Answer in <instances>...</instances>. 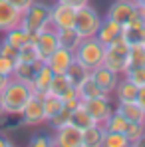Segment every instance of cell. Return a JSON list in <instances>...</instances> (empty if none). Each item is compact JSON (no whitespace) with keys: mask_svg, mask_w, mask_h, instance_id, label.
Returning <instances> with one entry per match:
<instances>
[{"mask_svg":"<svg viewBox=\"0 0 145 147\" xmlns=\"http://www.w3.org/2000/svg\"><path fill=\"white\" fill-rule=\"evenodd\" d=\"M20 18H22V12H18L10 2L6 0H0V32H8L12 28L20 24Z\"/></svg>","mask_w":145,"mask_h":147,"instance_id":"2e32d148","label":"cell"},{"mask_svg":"<svg viewBox=\"0 0 145 147\" xmlns=\"http://www.w3.org/2000/svg\"><path fill=\"white\" fill-rule=\"evenodd\" d=\"M4 117H6V111H4V103H2V96H0V123Z\"/></svg>","mask_w":145,"mask_h":147,"instance_id":"f6af8a7d","label":"cell"},{"mask_svg":"<svg viewBox=\"0 0 145 147\" xmlns=\"http://www.w3.org/2000/svg\"><path fill=\"white\" fill-rule=\"evenodd\" d=\"M139 14H141V18L145 20V4H143V6H139Z\"/></svg>","mask_w":145,"mask_h":147,"instance_id":"bcb514c9","label":"cell"},{"mask_svg":"<svg viewBox=\"0 0 145 147\" xmlns=\"http://www.w3.org/2000/svg\"><path fill=\"white\" fill-rule=\"evenodd\" d=\"M34 46L38 50V58L40 62H46L52 52L60 48V42H58V32L56 30H44V32H38L36 34V40H34Z\"/></svg>","mask_w":145,"mask_h":147,"instance_id":"30bf717a","label":"cell"},{"mask_svg":"<svg viewBox=\"0 0 145 147\" xmlns=\"http://www.w3.org/2000/svg\"><path fill=\"white\" fill-rule=\"evenodd\" d=\"M58 2H64V4H68V6H72V8H80V6L88 4L90 0H58Z\"/></svg>","mask_w":145,"mask_h":147,"instance_id":"ab89813d","label":"cell"},{"mask_svg":"<svg viewBox=\"0 0 145 147\" xmlns=\"http://www.w3.org/2000/svg\"><path fill=\"white\" fill-rule=\"evenodd\" d=\"M58 32V42H60V46L66 50H70V52H76V48L82 44V36H80V32L76 30V28H60V30H56Z\"/></svg>","mask_w":145,"mask_h":147,"instance_id":"ffe728a7","label":"cell"},{"mask_svg":"<svg viewBox=\"0 0 145 147\" xmlns=\"http://www.w3.org/2000/svg\"><path fill=\"white\" fill-rule=\"evenodd\" d=\"M139 66H145V44H135V46H129L127 70H129V68H139Z\"/></svg>","mask_w":145,"mask_h":147,"instance_id":"83f0119b","label":"cell"},{"mask_svg":"<svg viewBox=\"0 0 145 147\" xmlns=\"http://www.w3.org/2000/svg\"><path fill=\"white\" fill-rule=\"evenodd\" d=\"M135 101H137V103H139V105L145 109V86L137 90V98H135Z\"/></svg>","mask_w":145,"mask_h":147,"instance_id":"b9f144b4","label":"cell"},{"mask_svg":"<svg viewBox=\"0 0 145 147\" xmlns=\"http://www.w3.org/2000/svg\"><path fill=\"white\" fill-rule=\"evenodd\" d=\"M42 64H44V62H34V64H30V62H20V60H16V66H14V74H12V78L30 84V82L34 80L36 70H38Z\"/></svg>","mask_w":145,"mask_h":147,"instance_id":"7402d4cb","label":"cell"},{"mask_svg":"<svg viewBox=\"0 0 145 147\" xmlns=\"http://www.w3.org/2000/svg\"><path fill=\"white\" fill-rule=\"evenodd\" d=\"M101 147H131V145H129V139L125 137V133H119V131H105V133H103Z\"/></svg>","mask_w":145,"mask_h":147,"instance_id":"f1b7e54d","label":"cell"},{"mask_svg":"<svg viewBox=\"0 0 145 147\" xmlns=\"http://www.w3.org/2000/svg\"><path fill=\"white\" fill-rule=\"evenodd\" d=\"M6 2H10V4H12V6L18 10V12H24L26 8H28V6L34 2V0H6Z\"/></svg>","mask_w":145,"mask_h":147,"instance_id":"f35d334b","label":"cell"},{"mask_svg":"<svg viewBox=\"0 0 145 147\" xmlns=\"http://www.w3.org/2000/svg\"><path fill=\"white\" fill-rule=\"evenodd\" d=\"M133 2H135L137 6H143V4H145V0H133Z\"/></svg>","mask_w":145,"mask_h":147,"instance_id":"7dc6e473","label":"cell"},{"mask_svg":"<svg viewBox=\"0 0 145 147\" xmlns=\"http://www.w3.org/2000/svg\"><path fill=\"white\" fill-rule=\"evenodd\" d=\"M101 24V18H99V12H97L94 6L84 4L80 8H76V22H74V28L80 32L82 38H92L97 34V28Z\"/></svg>","mask_w":145,"mask_h":147,"instance_id":"277c9868","label":"cell"},{"mask_svg":"<svg viewBox=\"0 0 145 147\" xmlns=\"http://www.w3.org/2000/svg\"><path fill=\"white\" fill-rule=\"evenodd\" d=\"M82 103H84V107L90 111V115L96 119V123H99V125H103V121L115 111V105L111 103V99H109L107 94H103V96H99V98L84 99Z\"/></svg>","mask_w":145,"mask_h":147,"instance_id":"ba28073f","label":"cell"},{"mask_svg":"<svg viewBox=\"0 0 145 147\" xmlns=\"http://www.w3.org/2000/svg\"><path fill=\"white\" fill-rule=\"evenodd\" d=\"M14 66H16V60L6 58V56H2V54H0V74H4V76L12 78V74H14Z\"/></svg>","mask_w":145,"mask_h":147,"instance_id":"d590c367","label":"cell"},{"mask_svg":"<svg viewBox=\"0 0 145 147\" xmlns=\"http://www.w3.org/2000/svg\"><path fill=\"white\" fill-rule=\"evenodd\" d=\"M74 58L92 72V70H96L97 66H101L103 60H105V44H101L96 36L84 38L82 44L74 52Z\"/></svg>","mask_w":145,"mask_h":147,"instance_id":"7a4b0ae2","label":"cell"},{"mask_svg":"<svg viewBox=\"0 0 145 147\" xmlns=\"http://www.w3.org/2000/svg\"><path fill=\"white\" fill-rule=\"evenodd\" d=\"M12 46H16V48L20 50L24 44H28V42H34L36 40V34H32V32H28L24 26H16V28H12V30H8L6 32V36H4Z\"/></svg>","mask_w":145,"mask_h":147,"instance_id":"44dd1931","label":"cell"},{"mask_svg":"<svg viewBox=\"0 0 145 147\" xmlns=\"http://www.w3.org/2000/svg\"><path fill=\"white\" fill-rule=\"evenodd\" d=\"M139 16V6L133 0H115L107 8V18L115 20L117 24H127L131 18Z\"/></svg>","mask_w":145,"mask_h":147,"instance_id":"9c48e42d","label":"cell"},{"mask_svg":"<svg viewBox=\"0 0 145 147\" xmlns=\"http://www.w3.org/2000/svg\"><path fill=\"white\" fill-rule=\"evenodd\" d=\"M72 121V111L68 109V107H62L54 117H50L46 123H50V127L52 129H58V127H62V125H66V123Z\"/></svg>","mask_w":145,"mask_h":147,"instance_id":"836d02e7","label":"cell"},{"mask_svg":"<svg viewBox=\"0 0 145 147\" xmlns=\"http://www.w3.org/2000/svg\"><path fill=\"white\" fill-rule=\"evenodd\" d=\"M82 133H84V147H101L105 129H103V125L96 123V125L82 129Z\"/></svg>","mask_w":145,"mask_h":147,"instance_id":"cb8c5ba5","label":"cell"},{"mask_svg":"<svg viewBox=\"0 0 145 147\" xmlns=\"http://www.w3.org/2000/svg\"><path fill=\"white\" fill-rule=\"evenodd\" d=\"M16 60H20V62H30V64L40 62L38 50H36V46H34V42H28V44H24L22 48L18 50V58H16Z\"/></svg>","mask_w":145,"mask_h":147,"instance_id":"d6a6232c","label":"cell"},{"mask_svg":"<svg viewBox=\"0 0 145 147\" xmlns=\"http://www.w3.org/2000/svg\"><path fill=\"white\" fill-rule=\"evenodd\" d=\"M123 76H125V78H129L137 88H143V86H145V66H139V68H129V70H125Z\"/></svg>","mask_w":145,"mask_h":147,"instance_id":"e575fe53","label":"cell"},{"mask_svg":"<svg viewBox=\"0 0 145 147\" xmlns=\"http://www.w3.org/2000/svg\"><path fill=\"white\" fill-rule=\"evenodd\" d=\"M50 18H52V22L56 26V30H60V28H72L74 22H76V8L56 0L50 6Z\"/></svg>","mask_w":145,"mask_h":147,"instance_id":"8fae6325","label":"cell"},{"mask_svg":"<svg viewBox=\"0 0 145 147\" xmlns=\"http://www.w3.org/2000/svg\"><path fill=\"white\" fill-rule=\"evenodd\" d=\"M72 123L76 127H80V129H86V127H90V125H96V119L90 115V111L84 107V103H80L72 111Z\"/></svg>","mask_w":145,"mask_h":147,"instance_id":"4316f807","label":"cell"},{"mask_svg":"<svg viewBox=\"0 0 145 147\" xmlns=\"http://www.w3.org/2000/svg\"><path fill=\"white\" fill-rule=\"evenodd\" d=\"M42 101H44V113H46V121H48L50 117H54L62 107H64V101L60 98H56V96H50V94H46L44 98H42Z\"/></svg>","mask_w":145,"mask_h":147,"instance_id":"1f68e13d","label":"cell"},{"mask_svg":"<svg viewBox=\"0 0 145 147\" xmlns=\"http://www.w3.org/2000/svg\"><path fill=\"white\" fill-rule=\"evenodd\" d=\"M121 38L129 44V46H135V44H145V20L139 16L131 18L127 24L121 26Z\"/></svg>","mask_w":145,"mask_h":147,"instance_id":"7c38bea8","label":"cell"},{"mask_svg":"<svg viewBox=\"0 0 145 147\" xmlns=\"http://www.w3.org/2000/svg\"><path fill=\"white\" fill-rule=\"evenodd\" d=\"M127 56H129V44L119 36V38H115L113 42H109L105 46L103 66H107L115 74H125V70H127Z\"/></svg>","mask_w":145,"mask_h":147,"instance_id":"3957f363","label":"cell"},{"mask_svg":"<svg viewBox=\"0 0 145 147\" xmlns=\"http://www.w3.org/2000/svg\"><path fill=\"white\" fill-rule=\"evenodd\" d=\"M8 82H10V78H8V76H4V74H0V94L4 92V88L8 86Z\"/></svg>","mask_w":145,"mask_h":147,"instance_id":"ee69618b","label":"cell"},{"mask_svg":"<svg viewBox=\"0 0 145 147\" xmlns=\"http://www.w3.org/2000/svg\"><path fill=\"white\" fill-rule=\"evenodd\" d=\"M121 36V24H117L115 20H111V18H101V24L97 28V34L96 38L101 42V44H109V42H113L115 38H119Z\"/></svg>","mask_w":145,"mask_h":147,"instance_id":"e0dca14e","label":"cell"},{"mask_svg":"<svg viewBox=\"0 0 145 147\" xmlns=\"http://www.w3.org/2000/svg\"><path fill=\"white\" fill-rule=\"evenodd\" d=\"M30 147H54L52 143V135H34L30 137Z\"/></svg>","mask_w":145,"mask_h":147,"instance_id":"74e56055","label":"cell"},{"mask_svg":"<svg viewBox=\"0 0 145 147\" xmlns=\"http://www.w3.org/2000/svg\"><path fill=\"white\" fill-rule=\"evenodd\" d=\"M125 137L129 139V145H141L145 141V123L143 121H129L125 129Z\"/></svg>","mask_w":145,"mask_h":147,"instance_id":"484cf974","label":"cell"},{"mask_svg":"<svg viewBox=\"0 0 145 147\" xmlns=\"http://www.w3.org/2000/svg\"><path fill=\"white\" fill-rule=\"evenodd\" d=\"M92 78L96 80V84L101 88V92L103 94H113V90H115V86H117V82H119V74H115L113 70H109L107 66H97L96 70H92Z\"/></svg>","mask_w":145,"mask_h":147,"instance_id":"4fadbf2b","label":"cell"},{"mask_svg":"<svg viewBox=\"0 0 145 147\" xmlns=\"http://www.w3.org/2000/svg\"><path fill=\"white\" fill-rule=\"evenodd\" d=\"M0 54H2V56H6V58L16 60V58H18V48H16V46H12V44L4 38V40L0 42Z\"/></svg>","mask_w":145,"mask_h":147,"instance_id":"8d00e7d4","label":"cell"},{"mask_svg":"<svg viewBox=\"0 0 145 147\" xmlns=\"http://www.w3.org/2000/svg\"><path fill=\"white\" fill-rule=\"evenodd\" d=\"M137 86L129 80V78H119V82H117V86H115V90H113V94H115V99L117 101H129V99H135L137 98Z\"/></svg>","mask_w":145,"mask_h":147,"instance_id":"603a6c76","label":"cell"},{"mask_svg":"<svg viewBox=\"0 0 145 147\" xmlns=\"http://www.w3.org/2000/svg\"><path fill=\"white\" fill-rule=\"evenodd\" d=\"M80 103H82V99H80V98H74V99H68V101H64V107H68L70 111H74V109H76Z\"/></svg>","mask_w":145,"mask_h":147,"instance_id":"60d3db41","label":"cell"},{"mask_svg":"<svg viewBox=\"0 0 145 147\" xmlns=\"http://www.w3.org/2000/svg\"><path fill=\"white\" fill-rule=\"evenodd\" d=\"M54 147H84V133L80 127H76L72 121L54 129L52 135Z\"/></svg>","mask_w":145,"mask_h":147,"instance_id":"8992f818","label":"cell"},{"mask_svg":"<svg viewBox=\"0 0 145 147\" xmlns=\"http://www.w3.org/2000/svg\"><path fill=\"white\" fill-rule=\"evenodd\" d=\"M0 96H2V103H4L6 115H20L22 109H24V105L28 103V99L32 98L34 94H32L30 84L10 78L8 86L4 88V92Z\"/></svg>","mask_w":145,"mask_h":147,"instance_id":"6da1fadb","label":"cell"},{"mask_svg":"<svg viewBox=\"0 0 145 147\" xmlns=\"http://www.w3.org/2000/svg\"><path fill=\"white\" fill-rule=\"evenodd\" d=\"M76 90H78V96H80L82 101H84V99H92V98H99V96H103L101 88L97 86L96 80L92 78V72L88 74L78 86H76Z\"/></svg>","mask_w":145,"mask_h":147,"instance_id":"d6986e66","label":"cell"},{"mask_svg":"<svg viewBox=\"0 0 145 147\" xmlns=\"http://www.w3.org/2000/svg\"><path fill=\"white\" fill-rule=\"evenodd\" d=\"M88 74H90V70H88L84 64H80L78 60H74L72 64H70V68L66 70V76H68V80L72 82V86H78Z\"/></svg>","mask_w":145,"mask_h":147,"instance_id":"4dcf8cb0","label":"cell"},{"mask_svg":"<svg viewBox=\"0 0 145 147\" xmlns=\"http://www.w3.org/2000/svg\"><path fill=\"white\" fill-rule=\"evenodd\" d=\"M12 145H14V141L6 133H0V147H12Z\"/></svg>","mask_w":145,"mask_h":147,"instance_id":"7bdbcfd3","label":"cell"},{"mask_svg":"<svg viewBox=\"0 0 145 147\" xmlns=\"http://www.w3.org/2000/svg\"><path fill=\"white\" fill-rule=\"evenodd\" d=\"M127 119L121 115V113H117V111H113L105 121H103V129L105 131H119V133H125V129H127Z\"/></svg>","mask_w":145,"mask_h":147,"instance_id":"f546056e","label":"cell"},{"mask_svg":"<svg viewBox=\"0 0 145 147\" xmlns=\"http://www.w3.org/2000/svg\"><path fill=\"white\" fill-rule=\"evenodd\" d=\"M74 60H76L74 58V52H70V50L60 46L56 52H52V56L46 60V64H48V68L54 74H66V70L70 68V64H72Z\"/></svg>","mask_w":145,"mask_h":147,"instance_id":"9a60e30c","label":"cell"},{"mask_svg":"<svg viewBox=\"0 0 145 147\" xmlns=\"http://www.w3.org/2000/svg\"><path fill=\"white\" fill-rule=\"evenodd\" d=\"M52 78H54V72L48 68V64L44 62L36 74H34V80L30 82V88H32V94L34 96H40V98H44L46 94H48V88H50V82H52Z\"/></svg>","mask_w":145,"mask_h":147,"instance_id":"5bb4252c","label":"cell"},{"mask_svg":"<svg viewBox=\"0 0 145 147\" xmlns=\"http://www.w3.org/2000/svg\"><path fill=\"white\" fill-rule=\"evenodd\" d=\"M20 123L28 127H36V125H44L46 123V113H44V101L40 96H32L24 105L22 113H20Z\"/></svg>","mask_w":145,"mask_h":147,"instance_id":"52a82bcc","label":"cell"},{"mask_svg":"<svg viewBox=\"0 0 145 147\" xmlns=\"http://www.w3.org/2000/svg\"><path fill=\"white\" fill-rule=\"evenodd\" d=\"M48 20H50V4L34 0L24 12H22L20 26H24L26 30L32 32V34H38L40 28L44 26V22H48Z\"/></svg>","mask_w":145,"mask_h":147,"instance_id":"5b68a950","label":"cell"},{"mask_svg":"<svg viewBox=\"0 0 145 147\" xmlns=\"http://www.w3.org/2000/svg\"><path fill=\"white\" fill-rule=\"evenodd\" d=\"M115 111L121 113L127 121H143L145 123V109L135 101V99L117 101V103H115Z\"/></svg>","mask_w":145,"mask_h":147,"instance_id":"ac0fdd59","label":"cell"},{"mask_svg":"<svg viewBox=\"0 0 145 147\" xmlns=\"http://www.w3.org/2000/svg\"><path fill=\"white\" fill-rule=\"evenodd\" d=\"M70 88H72V82L68 80L66 74H54V78L50 82V88H48V94L56 96V98H62Z\"/></svg>","mask_w":145,"mask_h":147,"instance_id":"d4e9b609","label":"cell"}]
</instances>
